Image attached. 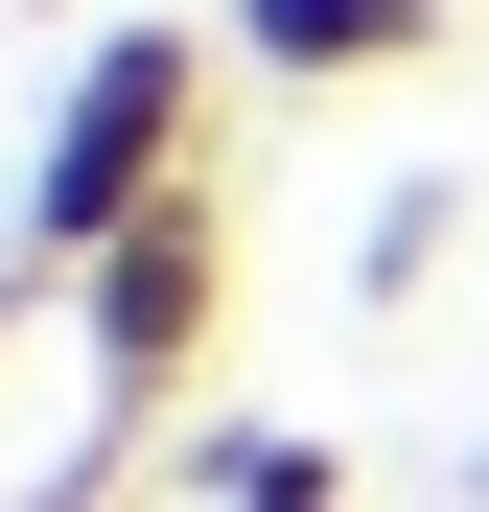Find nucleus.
I'll return each instance as SVG.
<instances>
[{
	"label": "nucleus",
	"mask_w": 489,
	"mask_h": 512,
	"mask_svg": "<svg viewBox=\"0 0 489 512\" xmlns=\"http://www.w3.org/2000/svg\"><path fill=\"white\" fill-rule=\"evenodd\" d=\"M210 24H94V70H70V94H47V163H24V256H0V280H94V256L140 233V210H187L210 187Z\"/></svg>",
	"instance_id": "nucleus-1"
},
{
	"label": "nucleus",
	"mask_w": 489,
	"mask_h": 512,
	"mask_svg": "<svg viewBox=\"0 0 489 512\" xmlns=\"http://www.w3.org/2000/svg\"><path fill=\"white\" fill-rule=\"evenodd\" d=\"M70 303H94V443H140V419L210 373V326H233V163H210L187 210H140Z\"/></svg>",
	"instance_id": "nucleus-2"
},
{
	"label": "nucleus",
	"mask_w": 489,
	"mask_h": 512,
	"mask_svg": "<svg viewBox=\"0 0 489 512\" xmlns=\"http://www.w3.org/2000/svg\"><path fill=\"white\" fill-rule=\"evenodd\" d=\"M443 24H466V0H233L210 47H233V70H280V94H396Z\"/></svg>",
	"instance_id": "nucleus-3"
},
{
	"label": "nucleus",
	"mask_w": 489,
	"mask_h": 512,
	"mask_svg": "<svg viewBox=\"0 0 489 512\" xmlns=\"http://www.w3.org/2000/svg\"><path fill=\"white\" fill-rule=\"evenodd\" d=\"M210 512H350V443L280 419V443H210Z\"/></svg>",
	"instance_id": "nucleus-4"
}]
</instances>
